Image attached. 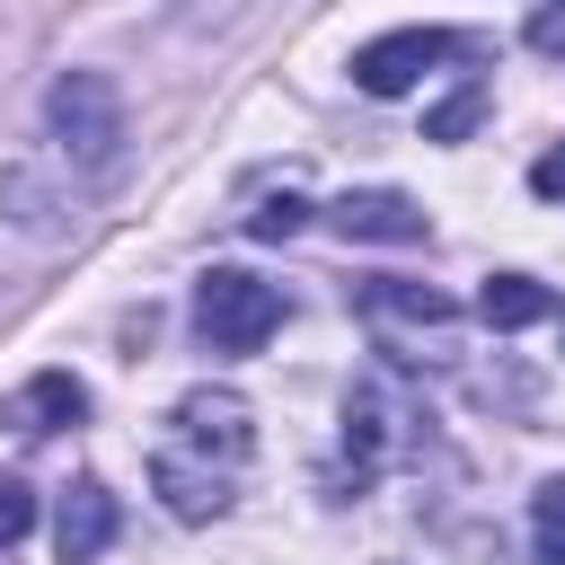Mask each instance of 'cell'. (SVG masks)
I'll return each instance as SVG.
<instances>
[{"instance_id":"1","label":"cell","mask_w":565,"mask_h":565,"mask_svg":"<svg viewBox=\"0 0 565 565\" xmlns=\"http://www.w3.org/2000/svg\"><path fill=\"white\" fill-rule=\"evenodd\" d=\"M194 327H203L212 353H256V344L282 327V291L256 282V274H238V265H212V274L194 282Z\"/></svg>"},{"instance_id":"2","label":"cell","mask_w":565,"mask_h":565,"mask_svg":"<svg viewBox=\"0 0 565 565\" xmlns=\"http://www.w3.org/2000/svg\"><path fill=\"white\" fill-rule=\"evenodd\" d=\"M53 132H62V159H79L88 177H115L124 159V106L97 71H62L53 79Z\"/></svg>"},{"instance_id":"3","label":"cell","mask_w":565,"mask_h":565,"mask_svg":"<svg viewBox=\"0 0 565 565\" xmlns=\"http://www.w3.org/2000/svg\"><path fill=\"white\" fill-rule=\"evenodd\" d=\"M459 53V35H441V26H397V35H380V44H362L353 53V88L362 97H406L433 62H450Z\"/></svg>"},{"instance_id":"4","label":"cell","mask_w":565,"mask_h":565,"mask_svg":"<svg viewBox=\"0 0 565 565\" xmlns=\"http://www.w3.org/2000/svg\"><path fill=\"white\" fill-rule=\"evenodd\" d=\"M327 221H335V238H371V247H415V238H424V203H415V194H388V185L335 194Z\"/></svg>"},{"instance_id":"5","label":"cell","mask_w":565,"mask_h":565,"mask_svg":"<svg viewBox=\"0 0 565 565\" xmlns=\"http://www.w3.org/2000/svg\"><path fill=\"white\" fill-rule=\"evenodd\" d=\"M79 415H88V388H79L71 371H35L26 388L0 397V433H18V441H44V433H62V424H79Z\"/></svg>"},{"instance_id":"6","label":"cell","mask_w":565,"mask_h":565,"mask_svg":"<svg viewBox=\"0 0 565 565\" xmlns=\"http://www.w3.org/2000/svg\"><path fill=\"white\" fill-rule=\"evenodd\" d=\"M247 441H256V424H247V397H230V388H194L185 406H177V450H221V468L230 459H247Z\"/></svg>"},{"instance_id":"7","label":"cell","mask_w":565,"mask_h":565,"mask_svg":"<svg viewBox=\"0 0 565 565\" xmlns=\"http://www.w3.org/2000/svg\"><path fill=\"white\" fill-rule=\"evenodd\" d=\"M106 547H115V494H106L97 477L62 486V512H53V556H62V565H97Z\"/></svg>"},{"instance_id":"8","label":"cell","mask_w":565,"mask_h":565,"mask_svg":"<svg viewBox=\"0 0 565 565\" xmlns=\"http://www.w3.org/2000/svg\"><path fill=\"white\" fill-rule=\"evenodd\" d=\"M150 486H159V503L177 512V521H212L221 503H230V468H212V459H194V450H159L150 459Z\"/></svg>"},{"instance_id":"9","label":"cell","mask_w":565,"mask_h":565,"mask_svg":"<svg viewBox=\"0 0 565 565\" xmlns=\"http://www.w3.org/2000/svg\"><path fill=\"white\" fill-rule=\"evenodd\" d=\"M362 318H371L380 335H388V327H415V335H433V344L450 335V300H441L433 282H371V291H362Z\"/></svg>"},{"instance_id":"10","label":"cell","mask_w":565,"mask_h":565,"mask_svg":"<svg viewBox=\"0 0 565 565\" xmlns=\"http://www.w3.org/2000/svg\"><path fill=\"white\" fill-rule=\"evenodd\" d=\"M477 318H486L494 335H512V327H539V318H556V291H547V282H530V274H486V291H477Z\"/></svg>"},{"instance_id":"11","label":"cell","mask_w":565,"mask_h":565,"mask_svg":"<svg viewBox=\"0 0 565 565\" xmlns=\"http://www.w3.org/2000/svg\"><path fill=\"white\" fill-rule=\"evenodd\" d=\"M477 124H486V79H459V88L424 115V141H468Z\"/></svg>"},{"instance_id":"12","label":"cell","mask_w":565,"mask_h":565,"mask_svg":"<svg viewBox=\"0 0 565 565\" xmlns=\"http://www.w3.org/2000/svg\"><path fill=\"white\" fill-rule=\"evenodd\" d=\"M530 539H539V556H547V565H565V477H547V486H539V503H530Z\"/></svg>"},{"instance_id":"13","label":"cell","mask_w":565,"mask_h":565,"mask_svg":"<svg viewBox=\"0 0 565 565\" xmlns=\"http://www.w3.org/2000/svg\"><path fill=\"white\" fill-rule=\"evenodd\" d=\"M309 212H300V194H265L256 212H247V238H291Z\"/></svg>"},{"instance_id":"14","label":"cell","mask_w":565,"mask_h":565,"mask_svg":"<svg viewBox=\"0 0 565 565\" xmlns=\"http://www.w3.org/2000/svg\"><path fill=\"white\" fill-rule=\"evenodd\" d=\"M26 530H35V494H26L18 477H0V547H18Z\"/></svg>"},{"instance_id":"15","label":"cell","mask_w":565,"mask_h":565,"mask_svg":"<svg viewBox=\"0 0 565 565\" xmlns=\"http://www.w3.org/2000/svg\"><path fill=\"white\" fill-rule=\"evenodd\" d=\"M530 194H547V203H565V141H547V150L530 159Z\"/></svg>"},{"instance_id":"16","label":"cell","mask_w":565,"mask_h":565,"mask_svg":"<svg viewBox=\"0 0 565 565\" xmlns=\"http://www.w3.org/2000/svg\"><path fill=\"white\" fill-rule=\"evenodd\" d=\"M530 44H539V53H556V62H565V9H539V18H530Z\"/></svg>"}]
</instances>
